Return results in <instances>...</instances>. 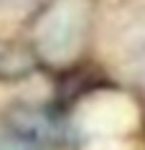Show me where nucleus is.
Instances as JSON below:
<instances>
[{"mask_svg": "<svg viewBox=\"0 0 145 150\" xmlns=\"http://www.w3.org/2000/svg\"><path fill=\"white\" fill-rule=\"evenodd\" d=\"M10 125L13 135L21 140L41 145V142H59L61 137V122L54 115L43 110H33V107H21L10 115Z\"/></svg>", "mask_w": 145, "mask_h": 150, "instance_id": "nucleus-1", "label": "nucleus"}, {"mask_svg": "<svg viewBox=\"0 0 145 150\" xmlns=\"http://www.w3.org/2000/svg\"><path fill=\"white\" fill-rule=\"evenodd\" d=\"M0 150H38V148L16 135H0Z\"/></svg>", "mask_w": 145, "mask_h": 150, "instance_id": "nucleus-2", "label": "nucleus"}, {"mask_svg": "<svg viewBox=\"0 0 145 150\" xmlns=\"http://www.w3.org/2000/svg\"><path fill=\"white\" fill-rule=\"evenodd\" d=\"M36 0H0V10H25Z\"/></svg>", "mask_w": 145, "mask_h": 150, "instance_id": "nucleus-3", "label": "nucleus"}]
</instances>
